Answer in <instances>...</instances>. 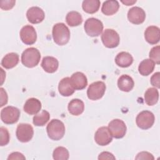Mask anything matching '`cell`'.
<instances>
[{
	"mask_svg": "<svg viewBox=\"0 0 160 160\" xmlns=\"http://www.w3.org/2000/svg\"><path fill=\"white\" fill-rule=\"evenodd\" d=\"M154 68L155 62L150 59H146L140 62L138 71L142 76H145L149 75L154 71Z\"/></svg>",
	"mask_w": 160,
	"mask_h": 160,
	"instance_id": "cell-25",
	"label": "cell"
},
{
	"mask_svg": "<svg viewBox=\"0 0 160 160\" xmlns=\"http://www.w3.org/2000/svg\"><path fill=\"white\" fill-rule=\"evenodd\" d=\"M20 38L23 43L31 45L35 43L37 39V34L34 28L31 25H26L20 31Z\"/></svg>",
	"mask_w": 160,
	"mask_h": 160,
	"instance_id": "cell-11",
	"label": "cell"
},
{
	"mask_svg": "<svg viewBox=\"0 0 160 160\" xmlns=\"http://www.w3.org/2000/svg\"><path fill=\"white\" fill-rule=\"evenodd\" d=\"M41 59V54L39 50L35 48H29L25 49L21 55L22 64L28 68L36 66Z\"/></svg>",
	"mask_w": 160,
	"mask_h": 160,
	"instance_id": "cell-3",
	"label": "cell"
},
{
	"mask_svg": "<svg viewBox=\"0 0 160 160\" xmlns=\"http://www.w3.org/2000/svg\"><path fill=\"white\" fill-rule=\"evenodd\" d=\"M146 41L151 44H157L160 39L159 28L155 26H148L144 32Z\"/></svg>",
	"mask_w": 160,
	"mask_h": 160,
	"instance_id": "cell-15",
	"label": "cell"
},
{
	"mask_svg": "<svg viewBox=\"0 0 160 160\" xmlns=\"http://www.w3.org/2000/svg\"><path fill=\"white\" fill-rule=\"evenodd\" d=\"M149 56L150 59L152 60L155 64H159L160 62V46H156L153 47L149 52Z\"/></svg>",
	"mask_w": 160,
	"mask_h": 160,
	"instance_id": "cell-31",
	"label": "cell"
},
{
	"mask_svg": "<svg viewBox=\"0 0 160 160\" xmlns=\"http://www.w3.org/2000/svg\"><path fill=\"white\" fill-rule=\"evenodd\" d=\"M19 57L17 53L10 52L4 56L1 61V66L6 69H11L19 62Z\"/></svg>",
	"mask_w": 160,
	"mask_h": 160,
	"instance_id": "cell-23",
	"label": "cell"
},
{
	"mask_svg": "<svg viewBox=\"0 0 160 160\" xmlns=\"http://www.w3.org/2000/svg\"><path fill=\"white\" fill-rule=\"evenodd\" d=\"M101 40L108 48H114L119 44V36L114 29H106L101 35Z\"/></svg>",
	"mask_w": 160,
	"mask_h": 160,
	"instance_id": "cell-7",
	"label": "cell"
},
{
	"mask_svg": "<svg viewBox=\"0 0 160 160\" xmlns=\"http://www.w3.org/2000/svg\"><path fill=\"white\" fill-rule=\"evenodd\" d=\"M136 159H154V158L152 154L146 151H142L138 153L135 158Z\"/></svg>",
	"mask_w": 160,
	"mask_h": 160,
	"instance_id": "cell-34",
	"label": "cell"
},
{
	"mask_svg": "<svg viewBox=\"0 0 160 160\" xmlns=\"http://www.w3.org/2000/svg\"><path fill=\"white\" fill-rule=\"evenodd\" d=\"M115 157L114 156V155L109 152H107V151H104L102 152L101 153L99 154V156H98V159L99 160H102V159H115Z\"/></svg>",
	"mask_w": 160,
	"mask_h": 160,
	"instance_id": "cell-36",
	"label": "cell"
},
{
	"mask_svg": "<svg viewBox=\"0 0 160 160\" xmlns=\"http://www.w3.org/2000/svg\"><path fill=\"white\" fill-rule=\"evenodd\" d=\"M0 92H1V105L0 106L2 107L4 105L6 104L8 102V94L6 92V91L2 88H0Z\"/></svg>",
	"mask_w": 160,
	"mask_h": 160,
	"instance_id": "cell-37",
	"label": "cell"
},
{
	"mask_svg": "<svg viewBox=\"0 0 160 160\" xmlns=\"http://www.w3.org/2000/svg\"><path fill=\"white\" fill-rule=\"evenodd\" d=\"M108 128L112 136L116 139L123 138L125 136L127 130L124 122L119 119L112 120L109 123Z\"/></svg>",
	"mask_w": 160,
	"mask_h": 160,
	"instance_id": "cell-8",
	"label": "cell"
},
{
	"mask_svg": "<svg viewBox=\"0 0 160 160\" xmlns=\"http://www.w3.org/2000/svg\"><path fill=\"white\" fill-rule=\"evenodd\" d=\"M41 102L36 98H31L28 99L23 107L24 112L29 115H36L41 109Z\"/></svg>",
	"mask_w": 160,
	"mask_h": 160,
	"instance_id": "cell-17",
	"label": "cell"
},
{
	"mask_svg": "<svg viewBox=\"0 0 160 160\" xmlns=\"http://www.w3.org/2000/svg\"><path fill=\"white\" fill-rule=\"evenodd\" d=\"M58 91L61 95L65 97L71 96L74 92V88L71 81V78L69 77L62 79L59 82Z\"/></svg>",
	"mask_w": 160,
	"mask_h": 160,
	"instance_id": "cell-18",
	"label": "cell"
},
{
	"mask_svg": "<svg viewBox=\"0 0 160 160\" xmlns=\"http://www.w3.org/2000/svg\"><path fill=\"white\" fill-rule=\"evenodd\" d=\"M26 17L29 22L32 24L41 22L45 17L43 10L37 6H33L28 9L26 12Z\"/></svg>",
	"mask_w": 160,
	"mask_h": 160,
	"instance_id": "cell-14",
	"label": "cell"
},
{
	"mask_svg": "<svg viewBox=\"0 0 160 160\" xmlns=\"http://www.w3.org/2000/svg\"><path fill=\"white\" fill-rule=\"evenodd\" d=\"M134 86V82L132 78L127 74L121 76L118 80V86L122 91L129 92L132 89Z\"/></svg>",
	"mask_w": 160,
	"mask_h": 160,
	"instance_id": "cell-20",
	"label": "cell"
},
{
	"mask_svg": "<svg viewBox=\"0 0 160 160\" xmlns=\"http://www.w3.org/2000/svg\"><path fill=\"white\" fill-rule=\"evenodd\" d=\"M95 142L99 146H106L112 140V136L109 132L108 127L102 126L99 128L94 134Z\"/></svg>",
	"mask_w": 160,
	"mask_h": 160,
	"instance_id": "cell-12",
	"label": "cell"
},
{
	"mask_svg": "<svg viewBox=\"0 0 160 160\" xmlns=\"http://www.w3.org/2000/svg\"><path fill=\"white\" fill-rule=\"evenodd\" d=\"M100 4L99 0H85L82 1V8L86 12L93 14L99 10Z\"/></svg>",
	"mask_w": 160,
	"mask_h": 160,
	"instance_id": "cell-28",
	"label": "cell"
},
{
	"mask_svg": "<svg viewBox=\"0 0 160 160\" xmlns=\"http://www.w3.org/2000/svg\"><path fill=\"white\" fill-rule=\"evenodd\" d=\"M132 56L127 52H121L118 53L115 58L116 64L121 68H128L132 64Z\"/></svg>",
	"mask_w": 160,
	"mask_h": 160,
	"instance_id": "cell-21",
	"label": "cell"
},
{
	"mask_svg": "<svg viewBox=\"0 0 160 160\" xmlns=\"http://www.w3.org/2000/svg\"><path fill=\"white\" fill-rule=\"evenodd\" d=\"M20 116V111L16 107L9 106L1 111V119L6 124H12L18 122Z\"/></svg>",
	"mask_w": 160,
	"mask_h": 160,
	"instance_id": "cell-5",
	"label": "cell"
},
{
	"mask_svg": "<svg viewBox=\"0 0 160 160\" xmlns=\"http://www.w3.org/2000/svg\"><path fill=\"white\" fill-rule=\"evenodd\" d=\"M52 157L55 160H67L69 157V151L64 147H57L53 151Z\"/></svg>",
	"mask_w": 160,
	"mask_h": 160,
	"instance_id": "cell-30",
	"label": "cell"
},
{
	"mask_svg": "<svg viewBox=\"0 0 160 160\" xmlns=\"http://www.w3.org/2000/svg\"><path fill=\"white\" fill-rule=\"evenodd\" d=\"M128 18L131 23L140 24L144 21L146 13L145 11L139 7H132L129 9L128 12Z\"/></svg>",
	"mask_w": 160,
	"mask_h": 160,
	"instance_id": "cell-13",
	"label": "cell"
},
{
	"mask_svg": "<svg viewBox=\"0 0 160 160\" xmlns=\"http://www.w3.org/2000/svg\"><path fill=\"white\" fill-rule=\"evenodd\" d=\"M18 139L22 142H29L33 137L34 130L32 126L27 123H21L18 125L16 132Z\"/></svg>",
	"mask_w": 160,
	"mask_h": 160,
	"instance_id": "cell-10",
	"label": "cell"
},
{
	"mask_svg": "<svg viewBox=\"0 0 160 160\" xmlns=\"http://www.w3.org/2000/svg\"><path fill=\"white\" fill-rule=\"evenodd\" d=\"M154 115L149 111H141L136 118L137 126L142 129H148L151 128L154 122Z\"/></svg>",
	"mask_w": 160,
	"mask_h": 160,
	"instance_id": "cell-9",
	"label": "cell"
},
{
	"mask_svg": "<svg viewBox=\"0 0 160 160\" xmlns=\"http://www.w3.org/2000/svg\"><path fill=\"white\" fill-rule=\"evenodd\" d=\"M159 72L154 73L151 78V83L153 86L157 88H160V81H159Z\"/></svg>",
	"mask_w": 160,
	"mask_h": 160,
	"instance_id": "cell-35",
	"label": "cell"
},
{
	"mask_svg": "<svg viewBox=\"0 0 160 160\" xmlns=\"http://www.w3.org/2000/svg\"><path fill=\"white\" fill-rule=\"evenodd\" d=\"M52 34L54 42L59 46L65 45L70 39L69 29L62 22L56 23L53 26Z\"/></svg>",
	"mask_w": 160,
	"mask_h": 160,
	"instance_id": "cell-1",
	"label": "cell"
},
{
	"mask_svg": "<svg viewBox=\"0 0 160 160\" xmlns=\"http://www.w3.org/2000/svg\"><path fill=\"white\" fill-rule=\"evenodd\" d=\"M71 81L75 90H82L88 85L86 76L81 72H76L71 77Z\"/></svg>",
	"mask_w": 160,
	"mask_h": 160,
	"instance_id": "cell-16",
	"label": "cell"
},
{
	"mask_svg": "<svg viewBox=\"0 0 160 160\" xmlns=\"http://www.w3.org/2000/svg\"><path fill=\"white\" fill-rule=\"evenodd\" d=\"M46 131L48 137L50 139L58 141L62 138L65 134V126L61 121L54 119L47 125Z\"/></svg>",
	"mask_w": 160,
	"mask_h": 160,
	"instance_id": "cell-2",
	"label": "cell"
},
{
	"mask_svg": "<svg viewBox=\"0 0 160 160\" xmlns=\"http://www.w3.org/2000/svg\"><path fill=\"white\" fill-rule=\"evenodd\" d=\"M121 2L126 6H131V5H132L133 4H134L136 2V0L135 1H128H128H121Z\"/></svg>",
	"mask_w": 160,
	"mask_h": 160,
	"instance_id": "cell-39",
	"label": "cell"
},
{
	"mask_svg": "<svg viewBox=\"0 0 160 160\" xmlns=\"http://www.w3.org/2000/svg\"><path fill=\"white\" fill-rule=\"evenodd\" d=\"M106 84L102 81H96L91 83L87 89L88 98L92 101L101 99L104 94Z\"/></svg>",
	"mask_w": 160,
	"mask_h": 160,
	"instance_id": "cell-6",
	"label": "cell"
},
{
	"mask_svg": "<svg viewBox=\"0 0 160 160\" xmlns=\"http://www.w3.org/2000/svg\"><path fill=\"white\" fill-rule=\"evenodd\" d=\"M144 101L148 106H153L159 99V92L155 88H150L144 93Z\"/></svg>",
	"mask_w": 160,
	"mask_h": 160,
	"instance_id": "cell-26",
	"label": "cell"
},
{
	"mask_svg": "<svg viewBox=\"0 0 160 160\" xmlns=\"http://www.w3.org/2000/svg\"><path fill=\"white\" fill-rule=\"evenodd\" d=\"M0 134H1V141H0V145L1 146L7 145L9 142V134L6 128L4 127L0 128Z\"/></svg>",
	"mask_w": 160,
	"mask_h": 160,
	"instance_id": "cell-32",
	"label": "cell"
},
{
	"mask_svg": "<svg viewBox=\"0 0 160 160\" xmlns=\"http://www.w3.org/2000/svg\"><path fill=\"white\" fill-rule=\"evenodd\" d=\"M41 67L48 73H53L56 72L59 66L58 59L52 56L44 57L41 62Z\"/></svg>",
	"mask_w": 160,
	"mask_h": 160,
	"instance_id": "cell-19",
	"label": "cell"
},
{
	"mask_svg": "<svg viewBox=\"0 0 160 160\" xmlns=\"http://www.w3.org/2000/svg\"><path fill=\"white\" fill-rule=\"evenodd\" d=\"M49 118V113L46 110H42L41 113L36 114L33 117V124L36 126H43L48 122Z\"/></svg>",
	"mask_w": 160,
	"mask_h": 160,
	"instance_id": "cell-29",
	"label": "cell"
},
{
	"mask_svg": "<svg viewBox=\"0 0 160 160\" xmlns=\"http://www.w3.org/2000/svg\"><path fill=\"white\" fill-rule=\"evenodd\" d=\"M8 159H26L25 156L19 152H14L10 154L8 158Z\"/></svg>",
	"mask_w": 160,
	"mask_h": 160,
	"instance_id": "cell-38",
	"label": "cell"
},
{
	"mask_svg": "<svg viewBox=\"0 0 160 160\" xmlns=\"http://www.w3.org/2000/svg\"><path fill=\"white\" fill-rule=\"evenodd\" d=\"M84 28L88 36L91 37H97L102 32L103 24L98 19L90 18L85 21Z\"/></svg>",
	"mask_w": 160,
	"mask_h": 160,
	"instance_id": "cell-4",
	"label": "cell"
},
{
	"mask_svg": "<svg viewBox=\"0 0 160 160\" xmlns=\"http://www.w3.org/2000/svg\"><path fill=\"white\" fill-rule=\"evenodd\" d=\"M66 21L69 26H78L82 23V18L79 12L72 11L69 12L67 14L66 17Z\"/></svg>",
	"mask_w": 160,
	"mask_h": 160,
	"instance_id": "cell-27",
	"label": "cell"
},
{
	"mask_svg": "<svg viewBox=\"0 0 160 160\" xmlns=\"http://www.w3.org/2000/svg\"><path fill=\"white\" fill-rule=\"evenodd\" d=\"M16 3V1L14 0H8V1H1L0 7L2 9L8 11L12 9Z\"/></svg>",
	"mask_w": 160,
	"mask_h": 160,
	"instance_id": "cell-33",
	"label": "cell"
},
{
	"mask_svg": "<svg viewBox=\"0 0 160 160\" xmlns=\"http://www.w3.org/2000/svg\"><path fill=\"white\" fill-rule=\"evenodd\" d=\"M119 8V4L117 1H106L101 8L102 12L106 16H111L116 13Z\"/></svg>",
	"mask_w": 160,
	"mask_h": 160,
	"instance_id": "cell-24",
	"label": "cell"
},
{
	"mask_svg": "<svg viewBox=\"0 0 160 160\" xmlns=\"http://www.w3.org/2000/svg\"><path fill=\"white\" fill-rule=\"evenodd\" d=\"M68 111L74 116H79L82 114L84 109V104L79 99H73L68 104Z\"/></svg>",
	"mask_w": 160,
	"mask_h": 160,
	"instance_id": "cell-22",
	"label": "cell"
}]
</instances>
